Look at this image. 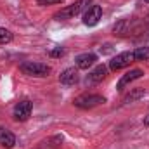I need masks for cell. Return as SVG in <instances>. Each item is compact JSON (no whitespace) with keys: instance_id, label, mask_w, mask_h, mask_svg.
Instances as JSON below:
<instances>
[{"instance_id":"1","label":"cell","mask_w":149,"mask_h":149,"mask_svg":"<svg viewBox=\"0 0 149 149\" xmlns=\"http://www.w3.org/2000/svg\"><path fill=\"white\" fill-rule=\"evenodd\" d=\"M92 3V0H76L73 5H70V7H66V9H63L61 12H57L54 17L56 19H71V17H74V16H78V14H81V12H87Z\"/></svg>"},{"instance_id":"2","label":"cell","mask_w":149,"mask_h":149,"mask_svg":"<svg viewBox=\"0 0 149 149\" xmlns=\"http://www.w3.org/2000/svg\"><path fill=\"white\" fill-rule=\"evenodd\" d=\"M19 70L28 76H38V78H43V76H49V73L52 71L50 66L43 64V63H33V61H26L19 66Z\"/></svg>"},{"instance_id":"3","label":"cell","mask_w":149,"mask_h":149,"mask_svg":"<svg viewBox=\"0 0 149 149\" xmlns=\"http://www.w3.org/2000/svg\"><path fill=\"white\" fill-rule=\"evenodd\" d=\"M104 102H106V97L97 95V94H85V95H80L74 99V106L81 108V109H90V108H95V106L104 104Z\"/></svg>"},{"instance_id":"4","label":"cell","mask_w":149,"mask_h":149,"mask_svg":"<svg viewBox=\"0 0 149 149\" xmlns=\"http://www.w3.org/2000/svg\"><path fill=\"white\" fill-rule=\"evenodd\" d=\"M134 61H135L134 52H121V54L114 56L111 61H109V70H113V71L123 70V68L130 66V63H134Z\"/></svg>"},{"instance_id":"5","label":"cell","mask_w":149,"mask_h":149,"mask_svg":"<svg viewBox=\"0 0 149 149\" xmlns=\"http://www.w3.org/2000/svg\"><path fill=\"white\" fill-rule=\"evenodd\" d=\"M31 108H33V104H31L30 101H21V102H17L16 108H14V120H17V121H26V120L30 118V114H31Z\"/></svg>"},{"instance_id":"6","label":"cell","mask_w":149,"mask_h":149,"mask_svg":"<svg viewBox=\"0 0 149 149\" xmlns=\"http://www.w3.org/2000/svg\"><path fill=\"white\" fill-rule=\"evenodd\" d=\"M101 17H102V9H101V5H92V7L85 12V16H83V23H85L87 26H95Z\"/></svg>"},{"instance_id":"7","label":"cell","mask_w":149,"mask_h":149,"mask_svg":"<svg viewBox=\"0 0 149 149\" xmlns=\"http://www.w3.org/2000/svg\"><path fill=\"white\" fill-rule=\"evenodd\" d=\"M142 74H144V71H142V70H139V68H137V70H132V71H128V73H125L121 78H120V81H118V87H116V88H118V90H123L127 85H130L132 81L139 80Z\"/></svg>"},{"instance_id":"8","label":"cell","mask_w":149,"mask_h":149,"mask_svg":"<svg viewBox=\"0 0 149 149\" xmlns=\"http://www.w3.org/2000/svg\"><path fill=\"white\" fill-rule=\"evenodd\" d=\"M95 61H97V56H95V54H88V52H87V54H80V56L74 59L78 70H88L90 66L95 64Z\"/></svg>"},{"instance_id":"9","label":"cell","mask_w":149,"mask_h":149,"mask_svg":"<svg viewBox=\"0 0 149 149\" xmlns=\"http://www.w3.org/2000/svg\"><path fill=\"white\" fill-rule=\"evenodd\" d=\"M59 80H61L63 85H74V83L80 80L78 70H74V68H68V70H64V71L61 73V76H59Z\"/></svg>"},{"instance_id":"10","label":"cell","mask_w":149,"mask_h":149,"mask_svg":"<svg viewBox=\"0 0 149 149\" xmlns=\"http://www.w3.org/2000/svg\"><path fill=\"white\" fill-rule=\"evenodd\" d=\"M14 144H16V137H14V134L9 132L7 128H0V146L10 149V148H14Z\"/></svg>"},{"instance_id":"11","label":"cell","mask_w":149,"mask_h":149,"mask_svg":"<svg viewBox=\"0 0 149 149\" xmlns=\"http://www.w3.org/2000/svg\"><path fill=\"white\" fill-rule=\"evenodd\" d=\"M106 74H108V68L106 66H97L92 73L88 74V81H92V83H99V81H102L104 78H106Z\"/></svg>"},{"instance_id":"12","label":"cell","mask_w":149,"mask_h":149,"mask_svg":"<svg viewBox=\"0 0 149 149\" xmlns=\"http://www.w3.org/2000/svg\"><path fill=\"white\" fill-rule=\"evenodd\" d=\"M135 61H149V45L148 47H141L134 52Z\"/></svg>"},{"instance_id":"13","label":"cell","mask_w":149,"mask_h":149,"mask_svg":"<svg viewBox=\"0 0 149 149\" xmlns=\"http://www.w3.org/2000/svg\"><path fill=\"white\" fill-rule=\"evenodd\" d=\"M9 42H12V33H10L9 30L0 28V45H5V43H9Z\"/></svg>"},{"instance_id":"14","label":"cell","mask_w":149,"mask_h":149,"mask_svg":"<svg viewBox=\"0 0 149 149\" xmlns=\"http://www.w3.org/2000/svg\"><path fill=\"white\" fill-rule=\"evenodd\" d=\"M38 5H50V3H63L64 0H37Z\"/></svg>"},{"instance_id":"15","label":"cell","mask_w":149,"mask_h":149,"mask_svg":"<svg viewBox=\"0 0 149 149\" xmlns=\"http://www.w3.org/2000/svg\"><path fill=\"white\" fill-rule=\"evenodd\" d=\"M50 56L52 57H61V56H64V49H54V50H50Z\"/></svg>"},{"instance_id":"16","label":"cell","mask_w":149,"mask_h":149,"mask_svg":"<svg viewBox=\"0 0 149 149\" xmlns=\"http://www.w3.org/2000/svg\"><path fill=\"white\" fill-rule=\"evenodd\" d=\"M144 123H146V125H148V127H149V114H148V116H146V120H144Z\"/></svg>"},{"instance_id":"17","label":"cell","mask_w":149,"mask_h":149,"mask_svg":"<svg viewBox=\"0 0 149 149\" xmlns=\"http://www.w3.org/2000/svg\"><path fill=\"white\" fill-rule=\"evenodd\" d=\"M144 2H148V3H149V0H144Z\"/></svg>"}]
</instances>
